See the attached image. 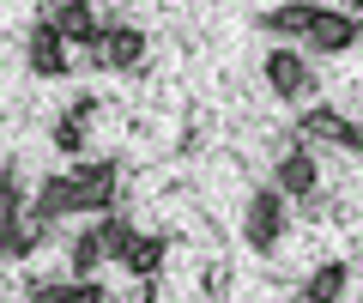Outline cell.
Masks as SVG:
<instances>
[{
    "label": "cell",
    "mask_w": 363,
    "mask_h": 303,
    "mask_svg": "<svg viewBox=\"0 0 363 303\" xmlns=\"http://www.w3.org/2000/svg\"><path fill=\"white\" fill-rule=\"evenodd\" d=\"M145 49H152V43H145V31L140 25H109V37L97 43V67H104V73H133V67L145 61Z\"/></svg>",
    "instance_id": "cell-8"
},
{
    "label": "cell",
    "mask_w": 363,
    "mask_h": 303,
    "mask_svg": "<svg viewBox=\"0 0 363 303\" xmlns=\"http://www.w3.org/2000/svg\"><path fill=\"white\" fill-rule=\"evenodd\" d=\"M242 237H248V249H255V255H272L279 243H285V194H279V188H260V194L248 200Z\"/></svg>",
    "instance_id": "cell-4"
},
{
    "label": "cell",
    "mask_w": 363,
    "mask_h": 303,
    "mask_svg": "<svg viewBox=\"0 0 363 303\" xmlns=\"http://www.w3.org/2000/svg\"><path fill=\"white\" fill-rule=\"evenodd\" d=\"M67 261H73V279H91L97 267L109 261V255H104V237H97V224H85V231L73 237V249H67Z\"/></svg>",
    "instance_id": "cell-16"
},
{
    "label": "cell",
    "mask_w": 363,
    "mask_h": 303,
    "mask_svg": "<svg viewBox=\"0 0 363 303\" xmlns=\"http://www.w3.org/2000/svg\"><path fill=\"white\" fill-rule=\"evenodd\" d=\"M357 37H363L357 13H339V6H321V13H315V25H309V37H303V49H309V55H339V49H351Z\"/></svg>",
    "instance_id": "cell-6"
},
{
    "label": "cell",
    "mask_w": 363,
    "mask_h": 303,
    "mask_svg": "<svg viewBox=\"0 0 363 303\" xmlns=\"http://www.w3.org/2000/svg\"><path fill=\"white\" fill-rule=\"evenodd\" d=\"M297 133H303V145H357V121L351 116H339V109H327V104H309L297 116Z\"/></svg>",
    "instance_id": "cell-7"
},
{
    "label": "cell",
    "mask_w": 363,
    "mask_h": 303,
    "mask_svg": "<svg viewBox=\"0 0 363 303\" xmlns=\"http://www.w3.org/2000/svg\"><path fill=\"white\" fill-rule=\"evenodd\" d=\"M25 194H18V176H0V261H13V237L25 224Z\"/></svg>",
    "instance_id": "cell-13"
},
{
    "label": "cell",
    "mask_w": 363,
    "mask_h": 303,
    "mask_svg": "<svg viewBox=\"0 0 363 303\" xmlns=\"http://www.w3.org/2000/svg\"><path fill=\"white\" fill-rule=\"evenodd\" d=\"M272 188L285 200H309L315 188H321V164H315L309 145H291L285 158H279V176H272Z\"/></svg>",
    "instance_id": "cell-9"
},
{
    "label": "cell",
    "mask_w": 363,
    "mask_h": 303,
    "mask_svg": "<svg viewBox=\"0 0 363 303\" xmlns=\"http://www.w3.org/2000/svg\"><path fill=\"white\" fill-rule=\"evenodd\" d=\"M260 73H267V85H272L279 104H309L315 97V73H309V61H303V49H267Z\"/></svg>",
    "instance_id": "cell-2"
},
{
    "label": "cell",
    "mask_w": 363,
    "mask_h": 303,
    "mask_svg": "<svg viewBox=\"0 0 363 303\" xmlns=\"http://www.w3.org/2000/svg\"><path fill=\"white\" fill-rule=\"evenodd\" d=\"M97 237H104V255H109V261H121V255L133 249V237H140V231H133L121 212H104V219H97Z\"/></svg>",
    "instance_id": "cell-17"
},
{
    "label": "cell",
    "mask_w": 363,
    "mask_h": 303,
    "mask_svg": "<svg viewBox=\"0 0 363 303\" xmlns=\"http://www.w3.org/2000/svg\"><path fill=\"white\" fill-rule=\"evenodd\" d=\"M43 231H49V219H37V212H25V224H18V237H13V261H25L30 249L43 243Z\"/></svg>",
    "instance_id": "cell-18"
},
{
    "label": "cell",
    "mask_w": 363,
    "mask_h": 303,
    "mask_svg": "<svg viewBox=\"0 0 363 303\" xmlns=\"http://www.w3.org/2000/svg\"><path fill=\"white\" fill-rule=\"evenodd\" d=\"M345 291H351V267L345 261H321L303 279V303H345Z\"/></svg>",
    "instance_id": "cell-11"
},
{
    "label": "cell",
    "mask_w": 363,
    "mask_h": 303,
    "mask_svg": "<svg viewBox=\"0 0 363 303\" xmlns=\"http://www.w3.org/2000/svg\"><path fill=\"white\" fill-rule=\"evenodd\" d=\"M91 109H97V104L79 97V104L55 121V152H61V158H79V152H85V121H91Z\"/></svg>",
    "instance_id": "cell-14"
},
{
    "label": "cell",
    "mask_w": 363,
    "mask_h": 303,
    "mask_svg": "<svg viewBox=\"0 0 363 303\" xmlns=\"http://www.w3.org/2000/svg\"><path fill=\"white\" fill-rule=\"evenodd\" d=\"M315 13H321V6H315V0H285V6H272V13H260V31H267V37H309V25H315Z\"/></svg>",
    "instance_id": "cell-10"
},
{
    "label": "cell",
    "mask_w": 363,
    "mask_h": 303,
    "mask_svg": "<svg viewBox=\"0 0 363 303\" xmlns=\"http://www.w3.org/2000/svg\"><path fill=\"white\" fill-rule=\"evenodd\" d=\"M55 31H61L73 49H97V43L109 37V13L97 6V0H61V6H49Z\"/></svg>",
    "instance_id": "cell-5"
},
{
    "label": "cell",
    "mask_w": 363,
    "mask_h": 303,
    "mask_svg": "<svg viewBox=\"0 0 363 303\" xmlns=\"http://www.w3.org/2000/svg\"><path fill=\"white\" fill-rule=\"evenodd\" d=\"M67 188H73V212H97L104 219L116 206L121 170H116V158H85L79 170H67Z\"/></svg>",
    "instance_id": "cell-1"
},
{
    "label": "cell",
    "mask_w": 363,
    "mask_h": 303,
    "mask_svg": "<svg viewBox=\"0 0 363 303\" xmlns=\"http://www.w3.org/2000/svg\"><path fill=\"white\" fill-rule=\"evenodd\" d=\"M164 255H169V237H133V249L121 255V267H128L133 279H152L157 267H164Z\"/></svg>",
    "instance_id": "cell-15"
},
{
    "label": "cell",
    "mask_w": 363,
    "mask_h": 303,
    "mask_svg": "<svg viewBox=\"0 0 363 303\" xmlns=\"http://www.w3.org/2000/svg\"><path fill=\"white\" fill-rule=\"evenodd\" d=\"M25 61H30V73H37V79H67V73H73V43L55 31L49 13L30 25V37H25Z\"/></svg>",
    "instance_id": "cell-3"
},
{
    "label": "cell",
    "mask_w": 363,
    "mask_h": 303,
    "mask_svg": "<svg viewBox=\"0 0 363 303\" xmlns=\"http://www.w3.org/2000/svg\"><path fill=\"white\" fill-rule=\"evenodd\" d=\"M49 6H61V0H49Z\"/></svg>",
    "instance_id": "cell-19"
},
{
    "label": "cell",
    "mask_w": 363,
    "mask_h": 303,
    "mask_svg": "<svg viewBox=\"0 0 363 303\" xmlns=\"http://www.w3.org/2000/svg\"><path fill=\"white\" fill-rule=\"evenodd\" d=\"M30 303H109L97 279H43L30 285Z\"/></svg>",
    "instance_id": "cell-12"
}]
</instances>
